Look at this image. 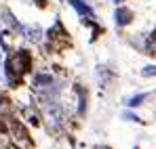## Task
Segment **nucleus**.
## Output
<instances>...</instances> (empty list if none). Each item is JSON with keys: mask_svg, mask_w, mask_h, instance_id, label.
I'll use <instances>...</instances> for the list:
<instances>
[{"mask_svg": "<svg viewBox=\"0 0 156 149\" xmlns=\"http://www.w3.org/2000/svg\"><path fill=\"white\" fill-rule=\"evenodd\" d=\"M27 67H30V55L26 50H19L13 59L6 61V76H9V80L13 78V74L17 76V80H19V76L23 74Z\"/></svg>", "mask_w": 156, "mask_h": 149, "instance_id": "1", "label": "nucleus"}, {"mask_svg": "<svg viewBox=\"0 0 156 149\" xmlns=\"http://www.w3.org/2000/svg\"><path fill=\"white\" fill-rule=\"evenodd\" d=\"M49 124L53 128H59V126L63 124V120H66V116H63V107L59 105V103H51L49 105Z\"/></svg>", "mask_w": 156, "mask_h": 149, "instance_id": "2", "label": "nucleus"}, {"mask_svg": "<svg viewBox=\"0 0 156 149\" xmlns=\"http://www.w3.org/2000/svg\"><path fill=\"white\" fill-rule=\"evenodd\" d=\"M68 2H70V4H72V6H74V8L78 11V15L82 17V21H84V19H87V21L95 19V13H93V8H91V6H89L84 0H68Z\"/></svg>", "mask_w": 156, "mask_h": 149, "instance_id": "3", "label": "nucleus"}, {"mask_svg": "<svg viewBox=\"0 0 156 149\" xmlns=\"http://www.w3.org/2000/svg\"><path fill=\"white\" fill-rule=\"evenodd\" d=\"M114 19H116V25H129L131 19H133V13H131L129 8H125V6H118L116 8V13H114Z\"/></svg>", "mask_w": 156, "mask_h": 149, "instance_id": "4", "label": "nucleus"}, {"mask_svg": "<svg viewBox=\"0 0 156 149\" xmlns=\"http://www.w3.org/2000/svg\"><path fill=\"white\" fill-rule=\"evenodd\" d=\"M21 32L26 34L27 40H32V42H38V40H40V27H38V25H34V27H32V25H30V27H21Z\"/></svg>", "mask_w": 156, "mask_h": 149, "instance_id": "5", "label": "nucleus"}, {"mask_svg": "<svg viewBox=\"0 0 156 149\" xmlns=\"http://www.w3.org/2000/svg\"><path fill=\"white\" fill-rule=\"evenodd\" d=\"M51 82H53V78L51 76H44V74H38V76H34V88H44V86H51Z\"/></svg>", "mask_w": 156, "mask_h": 149, "instance_id": "6", "label": "nucleus"}, {"mask_svg": "<svg viewBox=\"0 0 156 149\" xmlns=\"http://www.w3.org/2000/svg\"><path fill=\"white\" fill-rule=\"evenodd\" d=\"M146 99H148V95H146V93H141V95L129 97V99H127V105H129V107H137V105H141V101H146Z\"/></svg>", "mask_w": 156, "mask_h": 149, "instance_id": "7", "label": "nucleus"}, {"mask_svg": "<svg viewBox=\"0 0 156 149\" xmlns=\"http://www.w3.org/2000/svg\"><path fill=\"white\" fill-rule=\"evenodd\" d=\"M78 97H80V105H78V113L82 116L84 113V109H87V97H84V93L78 88Z\"/></svg>", "mask_w": 156, "mask_h": 149, "instance_id": "8", "label": "nucleus"}, {"mask_svg": "<svg viewBox=\"0 0 156 149\" xmlns=\"http://www.w3.org/2000/svg\"><path fill=\"white\" fill-rule=\"evenodd\" d=\"M141 76L144 78H150V76H156V65H146L141 69Z\"/></svg>", "mask_w": 156, "mask_h": 149, "instance_id": "9", "label": "nucleus"}, {"mask_svg": "<svg viewBox=\"0 0 156 149\" xmlns=\"http://www.w3.org/2000/svg\"><path fill=\"white\" fill-rule=\"evenodd\" d=\"M125 120H129V122H139V118H137L135 113H129V111L125 113Z\"/></svg>", "mask_w": 156, "mask_h": 149, "instance_id": "10", "label": "nucleus"}, {"mask_svg": "<svg viewBox=\"0 0 156 149\" xmlns=\"http://www.w3.org/2000/svg\"><path fill=\"white\" fill-rule=\"evenodd\" d=\"M116 2H125V0H116Z\"/></svg>", "mask_w": 156, "mask_h": 149, "instance_id": "11", "label": "nucleus"}]
</instances>
